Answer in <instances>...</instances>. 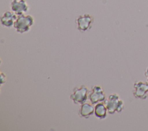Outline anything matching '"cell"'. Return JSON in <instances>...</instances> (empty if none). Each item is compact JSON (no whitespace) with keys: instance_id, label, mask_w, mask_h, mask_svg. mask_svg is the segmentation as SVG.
Segmentation results:
<instances>
[{"instance_id":"cell-1","label":"cell","mask_w":148,"mask_h":131,"mask_svg":"<svg viewBox=\"0 0 148 131\" xmlns=\"http://www.w3.org/2000/svg\"><path fill=\"white\" fill-rule=\"evenodd\" d=\"M108 114H114L116 112L120 113L124 108V101L120 98L119 94L113 93L109 95L107 99L103 101Z\"/></svg>"},{"instance_id":"cell-8","label":"cell","mask_w":148,"mask_h":131,"mask_svg":"<svg viewBox=\"0 0 148 131\" xmlns=\"http://www.w3.org/2000/svg\"><path fill=\"white\" fill-rule=\"evenodd\" d=\"M17 17L18 16L12 10L6 11L1 17V24L6 28H12L14 27Z\"/></svg>"},{"instance_id":"cell-3","label":"cell","mask_w":148,"mask_h":131,"mask_svg":"<svg viewBox=\"0 0 148 131\" xmlns=\"http://www.w3.org/2000/svg\"><path fill=\"white\" fill-rule=\"evenodd\" d=\"M88 92V88L84 85L76 87L70 95V99L75 104H82L87 101Z\"/></svg>"},{"instance_id":"cell-6","label":"cell","mask_w":148,"mask_h":131,"mask_svg":"<svg viewBox=\"0 0 148 131\" xmlns=\"http://www.w3.org/2000/svg\"><path fill=\"white\" fill-rule=\"evenodd\" d=\"M134 96L139 99H146L148 96V82L138 81L134 84Z\"/></svg>"},{"instance_id":"cell-12","label":"cell","mask_w":148,"mask_h":131,"mask_svg":"<svg viewBox=\"0 0 148 131\" xmlns=\"http://www.w3.org/2000/svg\"><path fill=\"white\" fill-rule=\"evenodd\" d=\"M145 76L146 77V80H147V81L148 82V67L146 68V69L145 70Z\"/></svg>"},{"instance_id":"cell-11","label":"cell","mask_w":148,"mask_h":131,"mask_svg":"<svg viewBox=\"0 0 148 131\" xmlns=\"http://www.w3.org/2000/svg\"><path fill=\"white\" fill-rule=\"evenodd\" d=\"M6 81V76L5 73L3 72H1V84L2 85L3 84H5Z\"/></svg>"},{"instance_id":"cell-10","label":"cell","mask_w":148,"mask_h":131,"mask_svg":"<svg viewBox=\"0 0 148 131\" xmlns=\"http://www.w3.org/2000/svg\"><path fill=\"white\" fill-rule=\"evenodd\" d=\"M108 110L103 102L95 104L94 115L99 119H104L108 116Z\"/></svg>"},{"instance_id":"cell-2","label":"cell","mask_w":148,"mask_h":131,"mask_svg":"<svg viewBox=\"0 0 148 131\" xmlns=\"http://www.w3.org/2000/svg\"><path fill=\"white\" fill-rule=\"evenodd\" d=\"M34 23L35 20L32 16L23 14L18 16L13 27L17 32L24 33L29 31L31 27L34 25Z\"/></svg>"},{"instance_id":"cell-7","label":"cell","mask_w":148,"mask_h":131,"mask_svg":"<svg viewBox=\"0 0 148 131\" xmlns=\"http://www.w3.org/2000/svg\"><path fill=\"white\" fill-rule=\"evenodd\" d=\"M10 9L17 16L25 14L29 9L26 0H12Z\"/></svg>"},{"instance_id":"cell-4","label":"cell","mask_w":148,"mask_h":131,"mask_svg":"<svg viewBox=\"0 0 148 131\" xmlns=\"http://www.w3.org/2000/svg\"><path fill=\"white\" fill-rule=\"evenodd\" d=\"M75 21L77 29L83 32L91 28L94 23V17L90 14L85 13L79 16Z\"/></svg>"},{"instance_id":"cell-5","label":"cell","mask_w":148,"mask_h":131,"mask_svg":"<svg viewBox=\"0 0 148 131\" xmlns=\"http://www.w3.org/2000/svg\"><path fill=\"white\" fill-rule=\"evenodd\" d=\"M88 99L92 104L103 102L106 99V95L102 87L99 85H95L91 87L89 91Z\"/></svg>"},{"instance_id":"cell-9","label":"cell","mask_w":148,"mask_h":131,"mask_svg":"<svg viewBox=\"0 0 148 131\" xmlns=\"http://www.w3.org/2000/svg\"><path fill=\"white\" fill-rule=\"evenodd\" d=\"M90 102H85L81 104L78 114L81 118H88L94 114V106Z\"/></svg>"}]
</instances>
